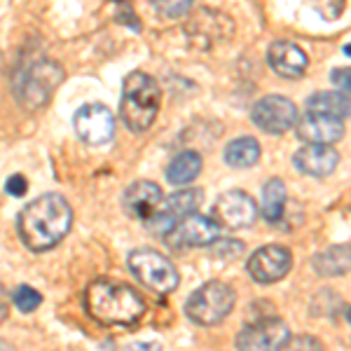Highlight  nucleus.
Returning <instances> with one entry per match:
<instances>
[{"instance_id":"obj_20","label":"nucleus","mask_w":351,"mask_h":351,"mask_svg":"<svg viewBox=\"0 0 351 351\" xmlns=\"http://www.w3.org/2000/svg\"><path fill=\"white\" fill-rule=\"evenodd\" d=\"M307 112H321V115H330L344 122L349 117V94L342 92L311 94L307 101Z\"/></svg>"},{"instance_id":"obj_16","label":"nucleus","mask_w":351,"mask_h":351,"mask_svg":"<svg viewBox=\"0 0 351 351\" xmlns=\"http://www.w3.org/2000/svg\"><path fill=\"white\" fill-rule=\"evenodd\" d=\"M267 61L269 68L281 77H288V80H298L307 73L309 68V56L293 43H274L267 52Z\"/></svg>"},{"instance_id":"obj_24","label":"nucleus","mask_w":351,"mask_h":351,"mask_svg":"<svg viewBox=\"0 0 351 351\" xmlns=\"http://www.w3.org/2000/svg\"><path fill=\"white\" fill-rule=\"evenodd\" d=\"M155 12L164 19H180L192 10L195 0H150Z\"/></svg>"},{"instance_id":"obj_7","label":"nucleus","mask_w":351,"mask_h":351,"mask_svg":"<svg viewBox=\"0 0 351 351\" xmlns=\"http://www.w3.org/2000/svg\"><path fill=\"white\" fill-rule=\"evenodd\" d=\"M204 192L192 188V190H178L169 197H162V202L157 204L155 213L145 220V228L150 232H157V234H167L169 230L173 228L176 223H180L183 218L192 216V213L199 211Z\"/></svg>"},{"instance_id":"obj_15","label":"nucleus","mask_w":351,"mask_h":351,"mask_svg":"<svg viewBox=\"0 0 351 351\" xmlns=\"http://www.w3.org/2000/svg\"><path fill=\"white\" fill-rule=\"evenodd\" d=\"M162 202V188L152 180H136L122 195V208L132 220L145 223Z\"/></svg>"},{"instance_id":"obj_12","label":"nucleus","mask_w":351,"mask_h":351,"mask_svg":"<svg viewBox=\"0 0 351 351\" xmlns=\"http://www.w3.org/2000/svg\"><path fill=\"white\" fill-rule=\"evenodd\" d=\"M293 267V256L286 246L279 243H267L260 246L258 251H253V256L248 258V274L256 284H276L291 271Z\"/></svg>"},{"instance_id":"obj_26","label":"nucleus","mask_w":351,"mask_h":351,"mask_svg":"<svg viewBox=\"0 0 351 351\" xmlns=\"http://www.w3.org/2000/svg\"><path fill=\"white\" fill-rule=\"evenodd\" d=\"M281 351H324V344L314 335H295V337H288L286 347Z\"/></svg>"},{"instance_id":"obj_13","label":"nucleus","mask_w":351,"mask_h":351,"mask_svg":"<svg viewBox=\"0 0 351 351\" xmlns=\"http://www.w3.org/2000/svg\"><path fill=\"white\" fill-rule=\"evenodd\" d=\"M213 220L218 225H225L230 230H241L251 228L258 220V204L253 202V197H248L241 190H230L223 192L213 204Z\"/></svg>"},{"instance_id":"obj_4","label":"nucleus","mask_w":351,"mask_h":351,"mask_svg":"<svg viewBox=\"0 0 351 351\" xmlns=\"http://www.w3.org/2000/svg\"><path fill=\"white\" fill-rule=\"evenodd\" d=\"M64 80V68L52 59L28 64L14 82V94L21 108L38 110L52 99L59 82Z\"/></svg>"},{"instance_id":"obj_14","label":"nucleus","mask_w":351,"mask_h":351,"mask_svg":"<svg viewBox=\"0 0 351 351\" xmlns=\"http://www.w3.org/2000/svg\"><path fill=\"white\" fill-rule=\"evenodd\" d=\"M295 124L298 136L311 145H332L344 136V122L321 112H304V117H300Z\"/></svg>"},{"instance_id":"obj_3","label":"nucleus","mask_w":351,"mask_h":351,"mask_svg":"<svg viewBox=\"0 0 351 351\" xmlns=\"http://www.w3.org/2000/svg\"><path fill=\"white\" fill-rule=\"evenodd\" d=\"M160 101H162V92L155 77L143 71L129 73L127 80L122 84V104H120L122 122L136 134L148 132L157 120Z\"/></svg>"},{"instance_id":"obj_10","label":"nucleus","mask_w":351,"mask_h":351,"mask_svg":"<svg viewBox=\"0 0 351 351\" xmlns=\"http://www.w3.org/2000/svg\"><path fill=\"white\" fill-rule=\"evenodd\" d=\"M251 120L267 134H286L298 122V108L291 99L279 94L263 96L251 110Z\"/></svg>"},{"instance_id":"obj_30","label":"nucleus","mask_w":351,"mask_h":351,"mask_svg":"<svg viewBox=\"0 0 351 351\" xmlns=\"http://www.w3.org/2000/svg\"><path fill=\"white\" fill-rule=\"evenodd\" d=\"M127 351H162V347L157 342H136Z\"/></svg>"},{"instance_id":"obj_19","label":"nucleus","mask_w":351,"mask_h":351,"mask_svg":"<svg viewBox=\"0 0 351 351\" xmlns=\"http://www.w3.org/2000/svg\"><path fill=\"white\" fill-rule=\"evenodd\" d=\"M260 160V143L251 136H239L230 141L225 148V164L232 169H248L256 167Z\"/></svg>"},{"instance_id":"obj_2","label":"nucleus","mask_w":351,"mask_h":351,"mask_svg":"<svg viewBox=\"0 0 351 351\" xmlns=\"http://www.w3.org/2000/svg\"><path fill=\"white\" fill-rule=\"evenodd\" d=\"M84 311L106 328L136 326L145 314V300L136 288L115 279H96L84 288Z\"/></svg>"},{"instance_id":"obj_31","label":"nucleus","mask_w":351,"mask_h":351,"mask_svg":"<svg viewBox=\"0 0 351 351\" xmlns=\"http://www.w3.org/2000/svg\"><path fill=\"white\" fill-rule=\"evenodd\" d=\"M0 351H12V349L8 347V342H0Z\"/></svg>"},{"instance_id":"obj_22","label":"nucleus","mask_w":351,"mask_h":351,"mask_svg":"<svg viewBox=\"0 0 351 351\" xmlns=\"http://www.w3.org/2000/svg\"><path fill=\"white\" fill-rule=\"evenodd\" d=\"M286 202H288V192L284 180L271 178L263 188V208H260V213H263V218L267 223H279L284 218Z\"/></svg>"},{"instance_id":"obj_8","label":"nucleus","mask_w":351,"mask_h":351,"mask_svg":"<svg viewBox=\"0 0 351 351\" xmlns=\"http://www.w3.org/2000/svg\"><path fill=\"white\" fill-rule=\"evenodd\" d=\"M291 337V328L276 316L246 324L237 335V351H281Z\"/></svg>"},{"instance_id":"obj_5","label":"nucleus","mask_w":351,"mask_h":351,"mask_svg":"<svg viewBox=\"0 0 351 351\" xmlns=\"http://www.w3.org/2000/svg\"><path fill=\"white\" fill-rule=\"evenodd\" d=\"M237 302L234 288H230L223 281H206L204 286L197 288L185 302V314L197 326H216L225 321L232 314Z\"/></svg>"},{"instance_id":"obj_28","label":"nucleus","mask_w":351,"mask_h":351,"mask_svg":"<svg viewBox=\"0 0 351 351\" xmlns=\"http://www.w3.org/2000/svg\"><path fill=\"white\" fill-rule=\"evenodd\" d=\"M332 82L337 84V87H342V92L347 94L349 92V68H337V71H332Z\"/></svg>"},{"instance_id":"obj_23","label":"nucleus","mask_w":351,"mask_h":351,"mask_svg":"<svg viewBox=\"0 0 351 351\" xmlns=\"http://www.w3.org/2000/svg\"><path fill=\"white\" fill-rule=\"evenodd\" d=\"M12 302L21 314H33L43 304V295L33 286H19L12 293Z\"/></svg>"},{"instance_id":"obj_9","label":"nucleus","mask_w":351,"mask_h":351,"mask_svg":"<svg viewBox=\"0 0 351 351\" xmlns=\"http://www.w3.org/2000/svg\"><path fill=\"white\" fill-rule=\"evenodd\" d=\"M216 239H220V225L213 218L199 216V213H192V216L183 218L180 223H176L173 228L164 234L167 246L173 248V251H188V248H197V246H211Z\"/></svg>"},{"instance_id":"obj_29","label":"nucleus","mask_w":351,"mask_h":351,"mask_svg":"<svg viewBox=\"0 0 351 351\" xmlns=\"http://www.w3.org/2000/svg\"><path fill=\"white\" fill-rule=\"evenodd\" d=\"M10 316V298H8V291L0 284V324H5Z\"/></svg>"},{"instance_id":"obj_21","label":"nucleus","mask_w":351,"mask_h":351,"mask_svg":"<svg viewBox=\"0 0 351 351\" xmlns=\"http://www.w3.org/2000/svg\"><path fill=\"white\" fill-rule=\"evenodd\" d=\"M349 263H351L349 243H344V246H330L328 251L319 253V256H314V260H311L316 274H321V276H342V274H347Z\"/></svg>"},{"instance_id":"obj_17","label":"nucleus","mask_w":351,"mask_h":351,"mask_svg":"<svg viewBox=\"0 0 351 351\" xmlns=\"http://www.w3.org/2000/svg\"><path fill=\"white\" fill-rule=\"evenodd\" d=\"M298 171L314 176V178H324L330 176L337 169L339 155L337 150H332V145H311L307 143L304 148H300L293 157Z\"/></svg>"},{"instance_id":"obj_11","label":"nucleus","mask_w":351,"mask_h":351,"mask_svg":"<svg viewBox=\"0 0 351 351\" xmlns=\"http://www.w3.org/2000/svg\"><path fill=\"white\" fill-rule=\"evenodd\" d=\"M73 127L87 145H106L115 136V115L104 104H87L73 115Z\"/></svg>"},{"instance_id":"obj_6","label":"nucleus","mask_w":351,"mask_h":351,"mask_svg":"<svg viewBox=\"0 0 351 351\" xmlns=\"http://www.w3.org/2000/svg\"><path fill=\"white\" fill-rule=\"evenodd\" d=\"M129 269L141 286L157 295H169L180 284V274L167 256L152 248H138L129 256Z\"/></svg>"},{"instance_id":"obj_1","label":"nucleus","mask_w":351,"mask_h":351,"mask_svg":"<svg viewBox=\"0 0 351 351\" xmlns=\"http://www.w3.org/2000/svg\"><path fill=\"white\" fill-rule=\"evenodd\" d=\"M73 225V208L56 192L28 202L19 213L16 230L21 243L33 253H45L64 241Z\"/></svg>"},{"instance_id":"obj_25","label":"nucleus","mask_w":351,"mask_h":351,"mask_svg":"<svg viewBox=\"0 0 351 351\" xmlns=\"http://www.w3.org/2000/svg\"><path fill=\"white\" fill-rule=\"evenodd\" d=\"M208 248H211L213 256L234 260V258H239V256H241V251H243L246 246H243V241H237V239H230V241H220V239H216Z\"/></svg>"},{"instance_id":"obj_18","label":"nucleus","mask_w":351,"mask_h":351,"mask_svg":"<svg viewBox=\"0 0 351 351\" xmlns=\"http://www.w3.org/2000/svg\"><path fill=\"white\" fill-rule=\"evenodd\" d=\"M199 171H202V155L195 150H185L180 155H176L171 164L167 167V180L171 185L183 188V185H190L199 176Z\"/></svg>"},{"instance_id":"obj_27","label":"nucleus","mask_w":351,"mask_h":351,"mask_svg":"<svg viewBox=\"0 0 351 351\" xmlns=\"http://www.w3.org/2000/svg\"><path fill=\"white\" fill-rule=\"evenodd\" d=\"M5 190H8L10 197H24L26 190H28V180L21 173H14V176H10V178H8Z\"/></svg>"}]
</instances>
